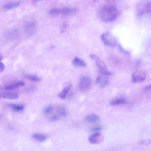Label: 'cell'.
<instances>
[{"label": "cell", "instance_id": "obj_1", "mask_svg": "<svg viewBox=\"0 0 151 151\" xmlns=\"http://www.w3.org/2000/svg\"><path fill=\"white\" fill-rule=\"evenodd\" d=\"M120 14V12L116 6L109 5L105 6L102 9L100 15L103 21L109 23L116 20Z\"/></svg>", "mask_w": 151, "mask_h": 151}, {"label": "cell", "instance_id": "obj_2", "mask_svg": "<svg viewBox=\"0 0 151 151\" xmlns=\"http://www.w3.org/2000/svg\"><path fill=\"white\" fill-rule=\"evenodd\" d=\"M136 12L139 17L151 15V1L144 0L140 2L137 5Z\"/></svg>", "mask_w": 151, "mask_h": 151}, {"label": "cell", "instance_id": "obj_3", "mask_svg": "<svg viewBox=\"0 0 151 151\" xmlns=\"http://www.w3.org/2000/svg\"><path fill=\"white\" fill-rule=\"evenodd\" d=\"M101 39L104 45L108 46L114 47L116 46L117 40L113 35L109 32H106L101 35Z\"/></svg>", "mask_w": 151, "mask_h": 151}, {"label": "cell", "instance_id": "obj_4", "mask_svg": "<svg viewBox=\"0 0 151 151\" xmlns=\"http://www.w3.org/2000/svg\"><path fill=\"white\" fill-rule=\"evenodd\" d=\"M76 11L75 8H65L61 9L54 8L53 13L55 15H60L64 16L69 15L75 13Z\"/></svg>", "mask_w": 151, "mask_h": 151}, {"label": "cell", "instance_id": "obj_5", "mask_svg": "<svg viewBox=\"0 0 151 151\" xmlns=\"http://www.w3.org/2000/svg\"><path fill=\"white\" fill-rule=\"evenodd\" d=\"M146 77V73L144 71H137L132 75V81L135 83L142 82L145 81Z\"/></svg>", "mask_w": 151, "mask_h": 151}, {"label": "cell", "instance_id": "obj_6", "mask_svg": "<svg viewBox=\"0 0 151 151\" xmlns=\"http://www.w3.org/2000/svg\"><path fill=\"white\" fill-rule=\"evenodd\" d=\"M92 84L91 79L87 76H83L80 81L79 87L81 90L86 91L89 89Z\"/></svg>", "mask_w": 151, "mask_h": 151}, {"label": "cell", "instance_id": "obj_7", "mask_svg": "<svg viewBox=\"0 0 151 151\" xmlns=\"http://www.w3.org/2000/svg\"><path fill=\"white\" fill-rule=\"evenodd\" d=\"M24 28L26 34L30 35H33L36 30V24L32 22L28 21L24 23Z\"/></svg>", "mask_w": 151, "mask_h": 151}, {"label": "cell", "instance_id": "obj_8", "mask_svg": "<svg viewBox=\"0 0 151 151\" xmlns=\"http://www.w3.org/2000/svg\"><path fill=\"white\" fill-rule=\"evenodd\" d=\"M90 57L95 60L96 65L99 69L105 70H108L107 66L98 57L94 54H92L90 55Z\"/></svg>", "mask_w": 151, "mask_h": 151}, {"label": "cell", "instance_id": "obj_9", "mask_svg": "<svg viewBox=\"0 0 151 151\" xmlns=\"http://www.w3.org/2000/svg\"><path fill=\"white\" fill-rule=\"evenodd\" d=\"M106 76L101 75L98 76L96 78L95 83L99 84L100 86L104 88L107 86L108 83V79Z\"/></svg>", "mask_w": 151, "mask_h": 151}, {"label": "cell", "instance_id": "obj_10", "mask_svg": "<svg viewBox=\"0 0 151 151\" xmlns=\"http://www.w3.org/2000/svg\"><path fill=\"white\" fill-rule=\"evenodd\" d=\"M1 97L5 99L15 100L19 99V95L18 93L13 92H6L1 94Z\"/></svg>", "mask_w": 151, "mask_h": 151}, {"label": "cell", "instance_id": "obj_11", "mask_svg": "<svg viewBox=\"0 0 151 151\" xmlns=\"http://www.w3.org/2000/svg\"><path fill=\"white\" fill-rule=\"evenodd\" d=\"M25 85V83L23 81H19L14 83L7 85L4 88V90H12L16 89Z\"/></svg>", "mask_w": 151, "mask_h": 151}, {"label": "cell", "instance_id": "obj_12", "mask_svg": "<svg viewBox=\"0 0 151 151\" xmlns=\"http://www.w3.org/2000/svg\"><path fill=\"white\" fill-rule=\"evenodd\" d=\"M72 86V84L69 83L68 85L66 87L64 90L59 94V97L61 99H65L71 88Z\"/></svg>", "mask_w": 151, "mask_h": 151}, {"label": "cell", "instance_id": "obj_13", "mask_svg": "<svg viewBox=\"0 0 151 151\" xmlns=\"http://www.w3.org/2000/svg\"><path fill=\"white\" fill-rule=\"evenodd\" d=\"M85 119L88 122L95 123L99 121L100 117L96 114H92L87 115L85 117Z\"/></svg>", "mask_w": 151, "mask_h": 151}, {"label": "cell", "instance_id": "obj_14", "mask_svg": "<svg viewBox=\"0 0 151 151\" xmlns=\"http://www.w3.org/2000/svg\"><path fill=\"white\" fill-rule=\"evenodd\" d=\"M72 63L74 65L82 67H85L87 65L84 61L77 57L74 58L72 61Z\"/></svg>", "mask_w": 151, "mask_h": 151}, {"label": "cell", "instance_id": "obj_15", "mask_svg": "<svg viewBox=\"0 0 151 151\" xmlns=\"http://www.w3.org/2000/svg\"><path fill=\"white\" fill-rule=\"evenodd\" d=\"M100 135L99 132H95L88 138V141L92 144H96L98 142V138Z\"/></svg>", "mask_w": 151, "mask_h": 151}, {"label": "cell", "instance_id": "obj_16", "mask_svg": "<svg viewBox=\"0 0 151 151\" xmlns=\"http://www.w3.org/2000/svg\"><path fill=\"white\" fill-rule=\"evenodd\" d=\"M8 106H10L14 111L19 112L23 111L24 109V106L21 105L16 104H8Z\"/></svg>", "mask_w": 151, "mask_h": 151}, {"label": "cell", "instance_id": "obj_17", "mask_svg": "<svg viewBox=\"0 0 151 151\" xmlns=\"http://www.w3.org/2000/svg\"><path fill=\"white\" fill-rule=\"evenodd\" d=\"M57 111L59 114L62 117H65L67 115V112L65 106L59 105L57 106Z\"/></svg>", "mask_w": 151, "mask_h": 151}, {"label": "cell", "instance_id": "obj_18", "mask_svg": "<svg viewBox=\"0 0 151 151\" xmlns=\"http://www.w3.org/2000/svg\"><path fill=\"white\" fill-rule=\"evenodd\" d=\"M127 102L126 99L121 98L113 100L111 101L110 103L112 106H116L125 104Z\"/></svg>", "mask_w": 151, "mask_h": 151}, {"label": "cell", "instance_id": "obj_19", "mask_svg": "<svg viewBox=\"0 0 151 151\" xmlns=\"http://www.w3.org/2000/svg\"><path fill=\"white\" fill-rule=\"evenodd\" d=\"M32 137L35 140L40 142L45 141L47 138V136L45 135L38 133L33 134Z\"/></svg>", "mask_w": 151, "mask_h": 151}, {"label": "cell", "instance_id": "obj_20", "mask_svg": "<svg viewBox=\"0 0 151 151\" xmlns=\"http://www.w3.org/2000/svg\"><path fill=\"white\" fill-rule=\"evenodd\" d=\"M20 4V2L8 3L3 5L2 7L5 9H10L18 7Z\"/></svg>", "mask_w": 151, "mask_h": 151}, {"label": "cell", "instance_id": "obj_21", "mask_svg": "<svg viewBox=\"0 0 151 151\" xmlns=\"http://www.w3.org/2000/svg\"><path fill=\"white\" fill-rule=\"evenodd\" d=\"M26 77L31 80L35 82H39L41 81V78L38 76L31 75H27Z\"/></svg>", "mask_w": 151, "mask_h": 151}, {"label": "cell", "instance_id": "obj_22", "mask_svg": "<svg viewBox=\"0 0 151 151\" xmlns=\"http://www.w3.org/2000/svg\"><path fill=\"white\" fill-rule=\"evenodd\" d=\"M69 24L67 22H64L62 24L60 29L61 33H63L65 32L69 27Z\"/></svg>", "mask_w": 151, "mask_h": 151}, {"label": "cell", "instance_id": "obj_23", "mask_svg": "<svg viewBox=\"0 0 151 151\" xmlns=\"http://www.w3.org/2000/svg\"><path fill=\"white\" fill-rule=\"evenodd\" d=\"M139 145H148L151 144V140L145 139L140 140L138 142Z\"/></svg>", "mask_w": 151, "mask_h": 151}, {"label": "cell", "instance_id": "obj_24", "mask_svg": "<svg viewBox=\"0 0 151 151\" xmlns=\"http://www.w3.org/2000/svg\"><path fill=\"white\" fill-rule=\"evenodd\" d=\"M99 72L101 75L108 76L112 75V73L108 70H105L99 69Z\"/></svg>", "mask_w": 151, "mask_h": 151}, {"label": "cell", "instance_id": "obj_25", "mask_svg": "<svg viewBox=\"0 0 151 151\" xmlns=\"http://www.w3.org/2000/svg\"><path fill=\"white\" fill-rule=\"evenodd\" d=\"M52 109V106L51 105H49L44 110V113L45 114H49L51 112Z\"/></svg>", "mask_w": 151, "mask_h": 151}, {"label": "cell", "instance_id": "obj_26", "mask_svg": "<svg viewBox=\"0 0 151 151\" xmlns=\"http://www.w3.org/2000/svg\"><path fill=\"white\" fill-rule=\"evenodd\" d=\"M59 118L58 115L55 114L51 116L50 118L51 120L52 121H56L59 120Z\"/></svg>", "mask_w": 151, "mask_h": 151}, {"label": "cell", "instance_id": "obj_27", "mask_svg": "<svg viewBox=\"0 0 151 151\" xmlns=\"http://www.w3.org/2000/svg\"><path fill=\"white\" fill-rule=\"evenodd\" d=\"M102 128L101 127L98 126L95 127H94L92 128L91 129V130L92 132H97L101 130Z\"/></svg>", "mask_w": 151, "mask_h": 151}, {"label": "cell", "instance_id": "obj_28", "mask_svg": "<svg viewBox=\"0 0 151 151\" xmlns=\"http://www.w3.org/2000/svg\"><path fill=\"white\" fill-rule=\"evenodd\" d=\"M5 66L4 64L1 62L0 63V72H2L5 69Z\"/></svg>", "mask_w": 151, "mask_h": 151}, {"label": "cell", "instance_id": "obj_29", "mask_svg": "<svg viewBox=\"0 0 151 151\" xmlns=\"http://www.w3.org/2000/svg\"><path fill=\"white\" fill-rule=\"evenodd\" d=\"M144 89L145 90H149L151 89V84L146 86Z\"/></svg>", "mask_w": 151, "mask_h": 151}, {"label": "cell", "instance_id": "obj_30", "mask_svg": "<svg viewBox=\"0 0 151 151\" xmlns=\"http://www.w3.org/2000/svg\"><path fill=\"white\" fill-rule=\"evenodd\" d=\"M3 56H2V55L1 54V55H0V60L1 61L3 59Z\"/></svg>", "mask_w": 151, "mask_h": 151}, {"label": "cell", "instance_id": "obj_31", "mask_svg": "<svg viewBox=\"0 0 151 151\" xmlns=\"http://www.w3.org/2000/svg\"><path fill=\"white\" fill-rule=\"evenodd\" d=\"M100 0H94V2H97L99 1Z\"/></svg>", "mask_w": 151, "mask_h": 151}]
</instances>
